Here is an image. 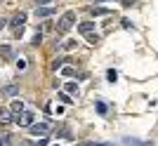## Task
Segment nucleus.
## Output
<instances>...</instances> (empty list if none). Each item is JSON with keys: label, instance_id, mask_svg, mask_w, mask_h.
Instances as JSON below:
<instances>
[{"label": "nucleus", "instance_id": "nucleus-1", "mask_svg": "<svg viewBox=\"0 0 158 146\" xmlns=\"http://www.w3.org/2000/svg\"><path fill=\"white\" fill-rule=\"evenodd\" d=\"M73 24H76V12L69 10V12H64L59 17V21H57V33H66V31H71Z\"/></svg>", "mask_w": 158, "mask_h": 146}, {"label": "nucleus", "instance_id": "nucleus-2", "mask_svg": "<svg viewBox=\"0 0 158 146\" xmlns=\"http://www.w3.org/2000/svg\"><path fill=\"white\" fill-rule=\"evenodd\" d=\"M33 137H47V134L52 132V123H31L28 125Z\"/></svg>", "mask_w": 158, "mask_h": 146}, {"label": "nucleus", "instance_id": "nucleus-3", "mask_svg": "<svg viewBox=\"0 0 158 146\" xmlns=\"http://www.w3.org/2000/svg\"><path fill=\"white\" fill-rule=\"evenodd\" d=\"M14 123H17V125H21V127H28L31 123H35V113L21 111V113H17V116H14Z\"/></svg>", "mask_w": 158, "mask_h": 146}, {"label": "nucleus", "instance_id": "nucleus-4", "mask_svg": "<svg viewBox=\"0 0 158 146\" xmlns=\"http://www.w3.org/2000/svg\"><path fill=\"white\" fill-rule=\"evenodd\" d=\"M24 24H26V12H19V14L12 19V28H14V31H21V26H24Z\"/></svg>", "mask_w": 158, "mask_h": 146}, {"label": "nucleus", "instance_id": "nucleus-5", "mask_svg": "<svg viewBox=\"0 0 158 146\" xmlns=\"http://www.w3.org/2000/svg\"><path fill=\"white\" fill-rule=\"evenodd\" d=\"M54 14V7H35V17H40V19H45V17H52Z\"/></svg>", "mask_w": 158, "mask_h": 146}, {"label": "nucleus", "instance_id": "nucleus-6", "mask_svg": "<svg viewBox=\"0 0 158 146\" xmlns=\"http://www.w3.org/2000/svg\"><path fill=\"white\" fill-rule=\"evenodd\" d=\"M78 31L83 35H90V33H94V24H92V21H83V24L78 26Z\"/></svg>", "mask_w": 158, "mask_h": 146}, {"label": "nucleus", "instance_id": "nucleus-7", "mask_svg": "<svg viewBox=\"0 0 158 146\" xmlns=\"http://www.w3.org/2000/svg\"><path fill=\"white\" fill-rule=\"evenodd\" d=\"M0 57H2V59H12V57H14V50L10 45H0Z\"/></svg>", "mask_w": 158, "mask_h": 146}, {"label": "nucleus", "instance_id": "nucleus-8", "mask_svg": "<svg viewBox=\"0 0 158 146\" xmlns=\"http://www.w3.org/2000/svg\"><path fill=\"white\" fill-rule=\"evenodd\" d=\"M10 108H12V113L17 116V113H21V111H24V101H21V99H14Z\"/></svg>", "mask_w": 158, "mask_h": 146}, {"label": "nucleus", "instance_id": "nucleus-9", "mask_svg": "<svg viewBox=\"0 0 158 146\" xmlns=\"http://www.w3.org/2000/svg\"><path fill=\"white\" fill-rule=\"evenodd\" d=\"M10 120H14L12 116H10V111H7V108H0V123H10Z\"/></svg>", "mask_w": 158, "mask_h": 146}, {"label": "nucleus", "instance_id": "nucleus-10", "mask_svg": "<svg viewBox=\"0 0 158 146\" xmlns=\"http://www.w3.org/2000/svg\"><path fill=\"white\" fill-rule=\"evenodd\" d=\"M66 92L69 94H78L80 90H78V83H66Z\"/></svg>", "mask_w": 158, "mask_h": 146}, {"label": "nucleus", "instance_id": "nucleus-11", "mask_svg": "<svg viewBox=\"0 0 158 146\" xmlns=\"http://www.w3.org/2000/svg\"><path fill=\"white\" fill-rule=\"evenodd\" d=\"M64 61H69V59H64V57H57V59L52 61V68H54V71H59V68L64 66Z\"/></svg>", "mask_w": 158, "mask_h": 146}, {"label": "nucleus", "instance_id": "nucleus-12", "mask_svg": "<svg viewBox=\"0 0 158 146\" xmlns=\"http://www.w3.org/2000/svg\"><path fill=\"white\" fill-rule=\"evenodd\" d=\"M61 47H64L66 52H71V50H76V40H64V43H61Z\"/></svg>", "mask_w": 158, "mask_h": 146}, {"label": "nucleus", "instance_id": "nucleus-13", "mask_svg": "<svg viewBox=\"0 0 158 146\" xmlns=\"http://www.w3.org/2000/svg\"><path fill=\"white\" fill-rule=\"evenodd\" d=\"M0 146H12V137L10 134H0Z\"/></svg>", "mask_w": 158, "mask_h": 146}, {"label": "nucleus", "instance_id": "nucleus-14", "mask_svg": "<svg viewBox=\"0 0 158 146\" xmlns=\"http://www.w3.org/2000/svg\"><path fill=\"white\" fill-rule=\"evenodd\" d=\"M111 10H104V7H92V14L94 17H104V14H109Z\"/></svg>", "mask_w": 158, "mask_h": 146}, {"label": "nucleus", "instance_id": "nucleus-15", "mask_svg": "<svg viewBox=\"0 0 158 146\" xmlns=\"http://www.w3.org/2000/svg\"><path fill=\"white\" fill-rule=\"evenodd\" d=\"M17 92H19V87H17V85H7L5 87V94H7V97H14Z\"/></svg>", "mask_w": 158, "mask_h": 146}, {"label": "nucleus", "instance_id": "nucleus-16", "mask_svg": "<svg viewBox=\"0 0 158 146\" xmlns=\"http://www.w3.org/2000/svg\"><path fill=\"white\" fill-rule=\"evenodd\" d=\"M59 99L64 101V104H73V99H71V94H69V92H59Z\"/></svg>", "mask_w": 158, "mask_h": 146}, {"label": "nucleus", "instance_id": "nucleus-17", "mask_svg": "<svg viewBox=\"0 0 158 146\" xmlns=\"http://www.w3.org/2000/svg\"><path fill=\"white\" fill-rule=\"evenodd\" d=\"M94 106H97V113H102V116H106V111H109V108H106V104H102V101H97Z\"/></svg>", "mask_w": 158, "mask_h": 146}, {"label": "nucleus", "instance_id": "nucleus-18", "mask_svg": "<svg viewBox=\"0 0 158 146\" xmlns=\"http://www.w3.org/2000/svg\"><path fill=\"white\" fill-rule=\"evenodd\" d=\"M106 78H109V83H116V80H118V73H116V71L111 68V71L106 73Z\"/></svg>", "mask_w": 158, "mask_h": 146}, {"label": "nucleus", "instance_id": "nucleus-19", "mask_svg": "<svg viewBox=\"0 0 158 146\" xmlns=\"http://www.w3.org/2000/svg\"><path fill=\"white\" fill-rule=\"evenodd\" d=\"M87 43H90V45H97V43H99V35L97 33H90V35H87Z\"/></svg>", "mask_w": 158, "mask_h": 146}, {"label": "nucleus", "instance_id": "nucleus-20", "mask_svg": "<svg viewBox=\"0 0 158 146\" xmlns=\"http://www.w3.org/2000/svg\"><path fill=\"white\" fill-rule=\"evenodd\" d=\"M59 71L64 73V75H73V73H76V71H73V66H61Z\"/></svg>", "mask_w": 158, "mask_h": 146}, {"label": "nucleus", "instance_id": "nucleus-21", "mask_svg": "<svg viewBox=\"0 0 158 146\" xmlns=\"http://www.w3.org/2000/svg\"><path fill=\"white\" fill-rule=\"evenodd\" d=\"M40 43H43V35H40V31L35 35H33V45H40Z\"/></svg>", "mask_w": 158, "mask_h": 146}, {"label": "nucleus", "instance_id": "nucleus-22", "mask_svg": "<svg viewBox=\"0 0 158 146\" xmlns=\"http://www.w3.org/2000/svg\"><path fill=\"white\" fill-rule=\"evenodd\" d=\"M17 68H19V71H24V68H26V61L19 59V61H17Z\"/></svg>", "mask_w": 158, "mask_h": 146}, {"label": "nucleus", "instance_id": "nucleus-23", "mask_svg": "<svg viewBox=\"0 0 158 146\" xmlns=\"http://www.w3.org/2000/svg\"><path fill=\"white\" fill-rule=\"evenodd\" d=\"M47 2H52V0H35V5H47Z\"/></svg>", "mask_w": 158, "mask_h": 146}, {"label": "nucleus", "instance_id": "nucleus-24", "mask_svg": "<svg viewBox=\"0 0 158 146\" xmlns=\"http://www.w3.org/2000/svg\"><path fill=\"white\" fill-rule=\"evenodd\" d=\"M5 24H7V21L2 19V17H0V31H2V28H5Z\"/></svg>", "mask_w": 158, "mask_h": 146}, {"label": "nucleus", "instance_id": "nucleus-25", "mask_svg": "<svg viewBox=\"0 0 158 146\" xmlns=\"http://www.w3.org/2000/svg\"><path fill=\"white\" fill-rule=\"evenodd\" d=\"M87 146H111V144H94V141H90Z\"/></svg>", "mask_w": 158, "mask_h": 146}, {"label": "nucleus", "instance_id": "nucleus-26", "mask_svg": "<svg viewBox=\"0 0 158 146\" xmlns=\"http://www.w3.org/2000/svg\"><path fill=\"white\" fill-rule=\"evenodd\" d=\"M19 146H33V144H31V141H24V144H19Z\"/></svg>", "mask_w": 158, "mask_h": 146}, {"label": "nucleus", "instance_id": "nucleus-27", "mask_svg": "<svg viewBox=\"0 0 158 146\" xmlns=\"http://www.w3.org/2000/svg\"><path fill=\"white\" fill-rule=\"evenodd\" d=\"M123 2H125V5H130V2H132V0H123Z\"/></svg>", "mask_w": 158, "mask_h": 146}, {"label": "nucleus", "instance_id": "nucleus-28", "mask_svg": "<svg viewBox=\"0 0 158 146\" xmlns=\"http://www.w3.org/2000/svg\"><path fill=\"white\" fill-rule=\"evenodd\" d=\"M94 2H97V0H94Z\"/></svg>", "mask_w": 158, "mask_h": 146}]
</instances>
